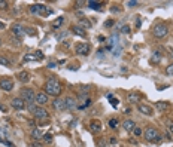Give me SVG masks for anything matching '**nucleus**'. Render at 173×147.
<instances>
[{
	"label": "nucleus",
	"instance_id": "f257e3e1",
	"mask_svg": "<svg viewBox=\"0 0 173 147\" xmlns=\"http://www.w3.org/2000/svg\"><path fill=\"white\" fill-rule=\"evenodd\" d=\"M43 92H45L48 97L51 95V97H58L60 94H61V91H63V86H61V83H60L55 77H51V79H48L46 80V83H45V86H43Z\"/></svg>",
	"mask_w": 173,
	"mask_h": 147
},
{
	"label": "nucleus",
	"instance_id": "f03ea898",
	"mask_svg": "<svg viewBox=\"0 0 173 147\" xmlns=\"http://www.w3.org/2000/svg\"><path fill=\"white\" fill-rule=\"evenodd\" d=\"M152 34H154V37H157V39L166 37L167 34H169V25L164 24V22L157 24V25L154 27V30H152Z\"/></svg>",
	"mask_w": 173,
	"mask_h": 147
},
{
	"label": "nucleus",
	"instance_id": "7ed1b4c3",
	"mask_svg": "<svg viewBox=\"0 0 173 147\" xmlns=\"http://www.w3.org/2000/svg\"><path fill=\"white\" fill-rule=\"evenodd\" d=\"M143 134H145V138H146V140L151 141V143H155V144H157V143L161 141V135L158 134V131H157L155 128H146Z\"/></svg>",
	"mask_w": 173,
	"mask_h": 147
},
{
	"label": "nucleus",
	"instance_id": "20e7f679",
	"mask_svg": "<svg viewBox=\"0 0 173 147\" xmlns=\"http://www.w3.org/2000/svg\"><path fill=\"white\" fill-rule=\"evenodd\" d=\"M24 100V102H27V104H34V98H36V94H34L33 89L30 88H22L21 89V97Z\"/></svg>",
	"mask_w": 173,
	"mask_h": 147
},
{
	"label": "nucleus",
	"instance_id": "39448f33",
	"mask_svg": "<svg viewBox=\"0 0 173 147\" xmlns=\"http://www.w3.org/2000/svg\"><path fill=\"white\" fill-rule=\"evenodd\" d=\"M33 116H34V119H39V120H46L48 119V111L43 109V107H40V106H36V109H34L33 111Z\"/></svg>",
	"mask_w": 173,
	"mask_h": 147
},
{
	"label": "nucleus",
	"instance_id": "423d86ee",
	"mask_svg": "<svg viewBox=\"0 0 173 147\" xmlns=\"http://www.w3.org/2000/svg\"><path fill=\"white\" fill-rule=\"evenodd\" d=\"M90 43H78V45L75 46V51L78 55H88L90 54Z\"/></svg>",
	"mask_w": 173,
	"mask_h": 147
},
{
	"label": "nucleus",
	"instance_id": "0eeeda50",
	"mask_svg": "<svg viewBox=\"0 0 173 147\" xmlns=\"http://www.w3.org/2000/svg\"><path fill=\"white\" fill-rule=\"evenodd\" d=\"M46 9H48V6H45V5H33V6H30V12L36 13V15H46Z\"/></svg>",
	"mask_w": 173,
	"mask_h": 147
},
{
	"label": "nucleus",
	"instance_id": "6e6552de",
	"mask_svg": "<svg viewBox=\"0 0 173 147\" xmlns=\"http://www.w3.org/2000/svg\"><path fill=\"white\" fill-rule=\"evenodd\" d=\"M34 102H36L37 106H40V107L45 106L46 102H48V95H46L45 92H42V91L37 92V94H36V98H34Z\"/></svg>",
	"mask_w": 173,
	"mask_h": 147
},
{
	"label": "nucleus",
	"instance_id": "1a4fd4ad",
	"mask_svg": "<svg viewBox=\"0 0 173 147\" xmlns=\"http://www.w3.org/2000/svg\"><path fill=\"white\" fill-rule=\"evenodd\" d=\"M12 33L15 34L16 37H24L25 36V28L22 27V25H20V24H14L12 25Z\"/></svg>",
	"mask_w": 173,
	"mask_h": 147
},
{
	"label": "nucleus",
	"instance_id": "9d476101",
	"mask_svg": "<svg viewBox=\"0 0 173 147\" xmlns=\"http://www.w3.org/2000/svg\"><path fill=\"white\" fill-rule=\"evenodd\" d=\"M0 88L6 92H11L14 89V82L11 79H3V80H0Z\"/></svg>",
	"mask_w": 173,
	"mask_h": 147
},
{
	"label": "nucleus",
	"instance_id": "9b49d317",
	"mask_svg": "<svg viewBox=\"0 0 173 147\" xmlns=\"http://www.w3.org/2000/svg\"><path fill=\"white\" fill-rule=\"evenodd\" d=\"M52 107L55 109V110H58V111H63V110H66V101L63 100V98H55L54 101H52Z\"/></svg>",
	"mask_w": 173,
	"mask_h": 147
},
{
	"label": "nucleus",
	"instance_id": "f8f14e48",
	"mask_svg": "<svg viewBox=\"0 0 173 147\" xmlns=\"http://www.w3.org/2000/svg\"><path fill=\"white\" fill-rule=\"evenodd\" d=\"M11 106H12L15 110H22V109H25V102H24L22 98H12Z\"/></svg>",
	"mask_w": 173,
	"mask_h": 147
},
{
	"label": "nucleus",
	"instance_id": "ddd939ff",
	"mask_svg": "<svg viewBox=\"0 0 173 147\" xmlns=\"http://www.w3.org/2000/svg\"><path fill=\"white\" fill-rule=\"evenodd\" d=\"M137 109H139V111L142 115H146V116H152L154 113H152V109L149 107V106H146V104H139L137 106Z\"/></svg>",
	"mask_w": 173,
	"mask_h": 147
},
{
	"label": "nucleus",
	"instance_id": "4468645a",
	"mask_svg": "<svg viewBox=\"0 0 173 147\" xmlns=\"http://www.w3.org/2000/svg\"><path fill=\"white\" fill-rule=\"evenodd\" d=\"M64 101H66V110H75L76 109V101L73 97H67V98H64Z\"/></svg>",
	"mask_w": 173,
	"mask_h": 147
},
{
	"label": "nucleus",
	"instance_id": "2eb2a0df",
	"mask_svg": "<svg viewBox=\"0 0 173 147\" xmlns=\"http://www.w3.org/2000/svg\"><path fill=\"white\" fill-rule=\"evenodd\" d=\"M123 126H124V129H125V131H128V132H133V129L136 128V123H134V120H130V119H127V120H124V122H123Z\"/></svg>",
	"mask_w": 173,
	"mask_h": 147
},
{
	"label": "nucleus",
	"instance_id": "dca6fc26",
	"mask_svg": "<svg viewBox=\"0 0 173 147\" xmlns=\"http://www.w3.org/2000/svg\"><path fill=\"white\" fill-rule=\"evenodd\" d=\"M24 59H25V61H36V59H43V54L40 52V51H37V52H34V55H25Z\"/></svg>",
	"mask_w": 173,
	"mask_h": 147
},
{
	"label": "nucleus",
	"instance_id": "f3484780",
	"mask_svg": "<svg viewBox=\"0 0 173 147\" xmlns=\"http://www.w3.org/2000/svg\"><path fill=\"white\" fill-rule=\"evenodd\" d=\"M72 31L76 34V36H79V37H85L86 36V30H84L82 27H79V25H73Z\"/></svg>",
	"mask_w": 173,
	"mask_h": 147
},
{
	"label": "nucleus",
	"instance_id": "a211bd4d",
	"mask_svg": "<svg viewBox=\"0 0 173 147\" xmlns=\"http://www.w3.org/2000/svg\"><path fill=\"white\" fill-rule=\"evenodd\" d=\"M90 129L93 132H99L100 129H101V123H100V120H93V122L90 123Z\"/></svg>",
	"mask_w": 173,
	"mask_h": 147
},
{
	"label": "nucleus",
	"instance_id": "6ab92c4d",
	"mask_svg": "<svg viewBox=\"0 0 173 147\" xmlns=\"http://www.w3.org/2000/svg\"><path fill=\"white\" fill-rule=\"evenodd\" d=\"M31 137H33V140H40V138H43V132H42V129H39V128H33V131H31Z\"/></svg>",
	"mask_w": 173,
	"mask_h": 147
},
{
	"label": "nucleus",
	"instance_id": "aec40b11",
	"mask_svg": "<svg viewBox=\"0 0 173 147\" xmlns=\"http://www.w3.org/2000/svg\"><path fill=\"white\" fill-rule=\"evenodd\" d=\"M63 22H64V18H63V16H58L57 20H54V21H52V24H51V27H52L54 30H57V28H60V27L63 25Z\"/></svg>",
	"mask_w": 173,
	"mask_h": 147
},
{
	"label": "nucleus",
	"instance_id": "412c9836",
	"mask_svg": "<svg viewBox=\"0 0 173 147\" xmlns=\"http://www.w3.org/2000/svg\"><path fill=\"white\" fill-rule=\"evenodd\" d=\"M155 107L158 109V111H164V110H167L170 107V104H169L167 101H158L157 104H155Z\"/></svg>",
	"mask_w": 173,
	"mask_h": 147
},
{
	"label": "nucleus",
	"instance_id": "4be33fe9",
	"mask_svg": "<svg viewBox=\"0 0 173 147\" xmlns=\"http://www.w3.org/2000/svg\"><path fill=\"white\" fill-rule=\"evenodd\" d=\"M18 79H20V82L25 83V82H29V80H30V74H29L27 71H21V73L18 74Z\"/></svg>",
	"mask_w": 173,
	"mask_h": 147
},
{
	"label": "nucleus",
	"instance_id": "5701e85b",
	"mask_svg": "<svg viewBox=\"0 0 173 147\" xmlns=\"http://www.w3.org/2000/svg\"><path fill=\"white\" fill-rule=\"evenodd\" d=\"M79 27H82L84 30L91 28V22H90L88 20H85V18H81V20H79Z\"/></svg>",
	"mask_w": 173,
	"mask_h": 147
},
{
	"label": "nucleus",
	"instance_id": "b1692460",
	"mask_svg": "<svg viewBox=\"0 0 173 147\" xmlns=\"http://www.w3.org/2000/svg\"><path fill=\"white\" fill-rule=\"evenodd\" d=\"M86 6L91 7V9H94V11H97V9H100L101 3H99V2H93V0H90V2H86Z\"/></svg>",
	"mask_w": 173,
	"mask_h": 147
},
{
	"label": "nucleus",
	"instance_id": "393cba45",
	"mask_svg": "<svg viewBox=\"0 0 173 147\" xmlns=\"http://www.w3.org/2000/svg\"><path fill=\"white\" fill-rule=\"evenodd\" d=\"M160 59H161L160 52H154V55H152V58H151V63H152V64H155V63H158Z\"/></svg>",
	"mask_w": 173,
	"mask_h": 147
},
{
	"label": "nucleus",
	"instance_id": "a878e982",
	"mask_svg": "<svg viewBox=\"0 0 173 147\" xmlns=\"http://www.w3.org/2000/svg\"><path fill=\"white\" fill-rule=\"evenodd\" d=\"M118 119H109V128H112V129H116L118 128Z\"/></svg>",
	"mask_w": 173,
	"mask_h": 147
},
{
	"label": "nucleus",
	"instance_id": "bb28decb",
	"mask_svg": "<svg viewBox=\"0 0 173 147\" xmlns=\"http://www.w3.org/2000/svg\"><path fill=\"white\" fill-rule=\"evenodd\" d=\"M0 64L5 65V67H11V61L6 57H0Z\"/></svg>",
	"mask_w": 173,
	"mask_h": 147
},
{
	"label": "nucleus",
	"instance_id": "cd10ccee",
	"mask_svg": "<svg viewBox=\"0 0 173 147\" xmlns=\"http://www.w3.org/2000/svg\"><path fill=\"white\" fill-rule=\"evenodd\" d=\"M127 98H128V102H137V101H139V97L134 95V94H130Z\"/></svg>",
	"mask_w": 173,
	"mask_h": 147
},
{
	"label": "nucleus",
	"instance_id": "c85d7f7f",
	"mask_svg": "<svg viewBox=\"0 0 173 147\" xmlns=\"http://www.w3.org/2000/svg\"><path fill=\"white\" fill-rule=\"evenodd\" d=\"M166 74L173 77V63H172V64H169V65L166 67Z\"/></svg>",
	"mask_w": 173,
	"mask_h": 147
},
{
	"label": "nucleus",
	"instance_id": "c756f323",
	"mask_svg": "<svg viewBox=\"0 0 173 147\" xmlns=\"http://www.w3.org/2000/svg\"><path fill=\"white\" fill-rule=\"evenodd\" d=\"M43 140H45V143H51V141H52V134H51V132H48V134H45V135H43Z\"/></svg>",
	"mask_w": 173,
	"mask_h": 147
},
{
	"label": "nucleus",
	"instance_id": "7c9ffc66",
	"mask_svg": "<svg viewBox=\"0 0 173 147\" xmlns=\"http://www.w3.org/2000/svg\"><path fill=\"white\" fill-rule=\"evenodd\" d=\"M90 106H91V100H90V98H86L84 104H82V106H79V109H81V110H84L85 107H90Z\"/></svg>",
	"mask_w": 173,
	"mask_h": 147
},
{
	"label": "nucleus",
	"instance_id": "2f4dec72",
	"mask_svg": "<svg viewBox=\"0 0 173 147\" xmlns=\"http://www.w3.org/2000/svg\"><path fill=\"white\" fill-rule=\"evenodd\" d=\"M130 30H131V28H130V25H124V27L121 28V33H124V34H128V33H130Z\"/></svg>",
	"mask_w": 173,
	"mask_h": 147
},
{
	"label": "nucleus",
	"instance_id": "473e14b6",
	"mask_svg": "<svg viewBox=\"0 0 173 147\" xmlns=\"http://www.w3.org/2000/svg\"><path fill=\"white\" fill-rule=\"evenodd\" d=\"M133 134H134V135H137V137H139V135H142V129L136 126V128L133 129Z\"/></svg>",
	"mask_w": 173,
	"mask_h": 147
},
{
	"label": "nucleus",
	"instance_id": "72a5a7b5",
	"mask_svg": "<svg viewBox=\"0 0 173 147\" xmlns=\"http://www.w3.org/2000/svg\"><path fill=\"white\" fill-rule=\"evenodd\" d=\"M114 24H115V21H114V20H109V21H106V22H105V27H108V28H109V27H112Z\"/></svg>",
	"mask_w": 173,
	"mask_h": 147
},
{
	"label": "nucleus",
	"instance_id": "f704fd0d",
	"mask_svg": "<svg viewBox=\"0 0 173 147\" xmlns=\"http://www.w3.org/2000/svg\"><path fill=\"white\" fill-rule=\"evenodd\" d=\"M166 126H167V129H169V132L172 134V132H173V122H170V120H169Z\"/></svg>",
	"mask_w": 173,
	"mask_h": 147
},
{
	"label": "nucleus",
	"instance_id": "c9c22d12",
	"mask_svg": "<svg viewBox=\"0 0 173 147\" xmlns=\"http://www.w3.org/2000/svg\"><path fill=\"white\" fill-rule=\"evenodd\" d=\"M30 147H42V144L39 141H33V143H30Z\"/></svg>",
	"mask_w": 173,
	"mask_h": 147
},
{
	"label": "nucleus",
	"instance_id": "e433bc0d",
	"mask_svg": "<svg viewBox=\"0 0 173 147\" xmlns=\"http://www.w3.org/2000/svg\"><path fill=\"white\" fill-rule=\"evenodd\" d=\"M7 7V2H2V0H0V9H6Z\"/></svg>",
	"mask_w": 173,
	"mask_h": 147
},
{
	"label": "nucleus",
	"instance_id": "4c0bfd02",
	"mask_svg": "<svg viewBox=\"0 0 173 147\" xmlns=\"http://www.w3.org/2000/svg\"><path fill=\"white\" fill-rule=\"evenodd\" d=\"M66 36H67V33L64 31V33H61V34H58V36H57V39H58V40H61V37H66Z\"/></svg>",
	"mask_w": 173,
	"mask_h": 147
},
{
	"label": "nucleus",
	"instance_id": "58836bf2",
	"mask_svg": "<svg viewBox=\"0 0 173 147\" xmlns=\"http://www.w3.org/2000/svg\"><path fill=\"white\" fill-rule=\"evenodd\" d=\"M112 106H114V107H118V100L112 98Z\"/></svg>",
	"mask_w": 173,
	"mask_h": 147
},
{
	"label": "nucleus",
	"instance_id": "ea45409f",
	"mask_svg": "<svg viewBox=\"0 0 173 147\" xmlns=\"http://www.w3.org/2000/svg\"><path fill=\"white\" fill-rule=\"evenodd\" d=\"M127 5L130 7H133V6H137V2H127Z\"/></svg>",
	"mask_w": 173,
	"mask_h": 147
},
{
	"label": "nucleus",
	"instance_id": "a19ab883",
	"mask_svg": "<svg viewBox=\"0 0 173 147\" xmlns=\"http://www.w3.org/2000/svg\"><path fill=\"white\" fill-rule=\"evenodd\" d=\"M55 67H57L55 63H49V64H48V68H55Z\"/></svg>",
	"mask_w": 173,
	"mask_h": 147
},
{
	"label": "nucleus",
	"instance_id": "79ce46f5",
	"mask_svg": "<svg viewBox=\"0 0 173 147\" xmlns=\"http://www.w3.org/2000/svg\"><path fill=\"white\" fill-rule=\"evenodd\" d=\"M29 125L33 126V128H36V122H34V120H29Z\"/></svg>",
	"mask_w": 173,
	"mask_h": 147
},
{
	"label": "nucleus",
	"instance_id": "37998d69",
	"mask_svg": "<svg viewBox=\"0 0 173 147\" xmlns=\"http://www.w3.org/2000/svg\"><path fill=\"white\" fill-rule=\"evenodd\" d=\"M29 34H31V36H33V34H34V31H33V28H29Z\"/></svg>",
	"mask_w": 173,
	"mask_h": 147
},
{
	"label": "nucleus",
	"instance_id": "c03bdc74",
	"mask_svg": "<svg viewBox=\"0 0 173 147\" xmlns=\"http://www.w3.org/2000/svg\"><path fill=\"white\" fill-rule=\"evenodd\" d=\"M5 27V24H2V22H0V28H3Z\"/></svg>",
	"mask_w": 173,
	"mask_h": 147
},
{
	"label": "nucleus",
	"instance_id": "a18cd8bd",
	"mask_svg": "<svg viewBox=\"0 0 173 147\" xmlns=\"http://www.w3.org/2000/svg\"><path fill=\"white\" fill-rule=\"evenodd\" d=\"M170 57H172V58H173V52H172V54H170Z\"/></svg>",
	"mask_w": 173,
	"mask_h": 147
},
{
	"label": "nucleus",
	"instance_id": "49530a36",
	"mask_svg": "<svg viewBox=\"0 0 173 147\" xmlns=\"http://www.w3.org/2000/svg\"><path fill=\"white\" fill-rule=\"evenodd\" d=\"M0 45H2V39H0Z\"/></svg>",
	"mask_w": 173,
	"mask_h": 147
}]
</instances>
